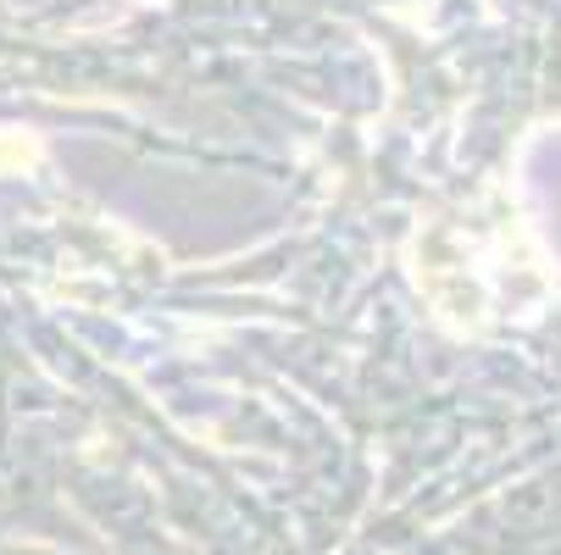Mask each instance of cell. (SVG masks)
I'll use <instances>...</instances> for the list:
<instances>
[{
    "label": "cell",
    "mask_w": 561,
    "mask_h": 555,
    "mask_svg": "<svg viewBox=\"0 0 561 555\" xmlns=\"http://www.w3.org/2000/svg\"><path fill=\"white\" fill-rule=\"evenodd\" d=\"M506 256H517V217H506V211L484 217L478 206H467L456 217H434L412 240L417 289L456 328H478L512 294V284L495 278V267H490Z\"/></svg>",
    "instance_id": "1"
},
{
    "label": "cell",
    "mask_w": 561,
    "mask_h": 555,
    "mask_svg": "<svg viewBox=\"0 0 561 555\" xmlns=\"http://www.w3.org/2000/svg\"><path fill=\"white\" fill-rule=\"evenodd\" d=\"M39 139L28 128H0V178L7 173H23V167H39Z\"/></svg>",
    "instance_id": "2"
}]
</instances>
